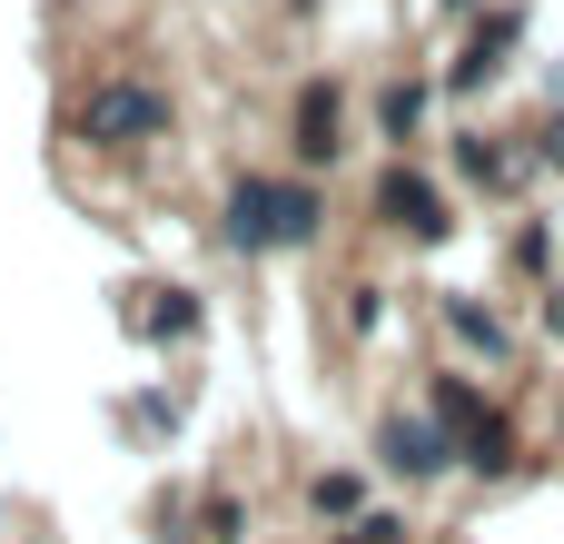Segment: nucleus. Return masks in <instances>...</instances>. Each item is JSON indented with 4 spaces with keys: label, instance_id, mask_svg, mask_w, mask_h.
Segmentation results:
<instances>
[{
    "label": "nucleus",
    "instance_id": "obj_18",
    "mask_svg": "<svg viewBox=\"0 0 564 544\" xmlns=\"http://www.w3.org/2000/svg\"><path fill=\"white\" fill-rule=\"evenodd\" d=\"M555 446H564V406H555Z\"/></svg>",
    "mask_w": 564,
    "mask_h": 544
},
{
    "label": "nucleus",
    "instance_id": "obj_16",
    "mask_svg": "<svg viewBox=\"0 0 564 544\" xmlns=\"http://www.w3.org/2000/svg\"><path fill=\"white\" fill-rule=\"evenodd\" d=\"M535 168H564V119H545V129H535Z\"/></svg>",
    "mask_w": 564,
    "mask_h": 544
},
{
    "label": "nucleus",
    "instance_id": "obj_7",
    "mask_svg": "<svg viewBox=\"0 0 564 544\" xmlns=\"http://www.w3.org/2000/svg\"><path fill=\"white\" fill-rule=\"evenodd\" d=\"M436 317H446V337H456V347H466V357H496V367H506V357H516V327H506V317H496V307H476V297H466V287H436Z\"/></svg>",
    "mask_w": 564,
    "mask_h": 544
},
{
    "label": "nucleus",
    "instance_id": "obj_2",
    "mask_svg": "<svg viewBox=\"0 0 564 544\" xmlns=\"http://www.w3.org/2000/svg\"><path fill=\"white\" fill-rule=\"evenodd\" d=\"M169 129H178V99H169L159 79H129V69L89 79V89H79V109H69V139H79V149H99V159H129V149L169 139Z\"/></svg>",
    "mask_w": 564,
    "mask_h": 544
},
{
    "label": "nucleus",
    "instance_id": "obj_3",
    "mask_svg": "<svg viewBox=\"0 0 564 544\" xmlns=\"http://www.w3.org/2000/svg\"><path fill=\"white\" fill-rule=\"evenodd\" d=\"M367 208H377V228H397V238H416V248H446V238H456L446 188H436L426 168H406V159L377 168V198H367Z\"/></svg>",
    "mask_w": 564,
    "mask_h": 544
},
{
    "label": "nucleus",
    "instance_id": "obj_4",
    "mask_svg": "<svg viewBox=\"0 0 564 544\" xmlns=\"http://www.w3.org/2000/svg\"><path fill=\"white\" fill-rule=\"evenodd\" d=\"M516 40H525V0H496V10H476L466 50L446 59V89H456V99H466V89H486V79L516 59Z\"/></svg>",
    "mask_w": 564,
    "mask_h": 544
},
{
    "label": "nucleus",
    "instance_id": "obj_9",
    "mask_svg": "<svg viewBox=\"0 0 564 544\" xmlns=\"http://www.w3.org/2000/svg\"><path fill=\"white\" fill-rule=\"evenodd\" d=\"M426 99H436V79H387V89H377V139L406 149V139L426 129Z\"/></svg>",
    "mask_w": 564,
    "mask_h": 544
},
{
    "label": "nucleus",
    "instance_id": "obj_1",
    "mask_svg": "<svg viewBox=\"0 0 564 544\" xmlns=\"http://www.w3.org/2000/svg\"><path fill=\"white\" fill-rule=\"evenodd\" d=\"M317 228H327V188L297 178V168H248V178H228V198H218V238H228L238 258L317 248Z\"/></svg>",
    "mask_w": 564,
    "mask_h": 544
},
{
    "label": "nucleus",
    "instance_id": "obj_10",
    "mask_svg": "<svg viewBox=\"0 0 564 544\" xmlns=\"http://www.w3.org/2000/svg\"><path fill=\"white\" fill-rule=\"evenodd\" d=\"M159 307H139V337H198V287H149Z\"/></svg>",
    "mask_w": 564,
    "mask_h": 544
},
{
    "label": "nucleus",
    "instance_id": "obj_8",
    "mask_svg": "<svg viewBox=\"0 0 564 544\" xmlns=\"http://www.w3.org/2000/svg\"><path fill=\"white\" fill-rule=\"evenodd\" d=\"M525 168H535V159H516V149H506V139H486V129H466V139H456V178H466V188H486V198H516V188H525Z\"/></svg>",
    "mask_w": 564,
    "mask_h": 544
},
{
    "label": "nucleus",
    "instance_id": "obj_12",
    "mask_svg": "<svg viewBox=\"0 0 564 544\" xmlns=\"http://www.w3.org/2000/svg\"><path fill=\"white\" fill-rule=\"evenodd\" d=\"M516 268H525V278H555V228H545V218L516 228Z\"/></svg>",
    "mask_w": 564,
    "mask_h": 544
},
{
    "label": "nucleus",
    "instance_id": "obj_5",
    "mask_svg": "<svg viewBox=\"0 0 564 544\" xmlns=\"http://www.w3.org/2000/svg\"><path fill=\"white\" fill-rule=\"evenodd\" d=\"M377 466L406 476V486H436V476L456 466V436H446L436 416H406V406H397V416L377 426Z\"/></svg>",
    "mask_w": 564,
    "mask_h": 544
},
{
    "label": "nucleus",
    "instance_id": "obj_11",
    "mask_svg": "<svg viewBox=\"0 0 564 544\" xmlns=\"http://www.w3.org/2000/svg\"><path fill=\"white\" fill-rule=\"evenodd\" d=\"M198 544H248V505H238L228 486H218V496L198 505Z\"/></svg>",
    "mask_w": 564,
    "mask_h": 544
},
{
    "label": "nucleus",
    "instance_id": "obj_13",
    "mask_svg": "<svg viewBox=\"0 0 564 544\" xmlns=\"http://www.w3.org/2000/svg\"><path fill=\"white\" fill-rule=\"evenodd\" d=\"M307 505H317V515H357V505H367V486H357V476H317V486H307Z\"/></svg>",
    "mask_w": 564,
    "mask_h": 544
},
{
    "label": "nucleus",
    "instance_id": "obj_6",
    "mask_svg": "<svg viewBox=\"0 0 564 544\" xmlns=\"http://www.w3.org/2000/svg\"><path fill=\"white\" fill-rule=\"evenodd\" d=\"M337 149H347V99H337V79H307V89H297V119H288L297 178H307V168H337Z\"/></svg>",
    "mask_w": 564,
    "mask_h": 544
},
{
    "label": "nucleus",
    "instance_id": "obj_14",
    "mask_svg": "<svg viewBox=\"0 0 564 544\" xmlns=\"http://www.w3.org/2000/svg\"><path fill=\"white\" fill-rule=\"evenodd\" d=\"M347 327L377 337V327H387V287H347Z\"/></svg>",
    "mask_w": 564,
    "mask_h": 544
},
{
    "label": "nucleus",
    "instance_id": "obj_15",
    "mask_svg": "<svg viewBox=\"0 0 564 544\" xmlns=\"http://www.w3.org/2000/svg\"><path fill=\"white\" fill-rule=\"evenodd\" d=\"M337 544H406V525H397V515H357Z\"/></svg>",
    "mask_w": 564,
    "mask_h": 544
},
{
    "label": "nucleus",
    "instance_id": "obj_17",
    "mask_svg": "<svg viewBox=\"0 0 564 544\" xmlns=\"http://www.w3.org/2000/svg\"><path fill=\"white\" fill-rule=\"evenodd\" d=\"M446 10H486V0H446Z\"/></svg>",
    "mask_w": 564,
    "mask_h": 544
}]
</instances>
